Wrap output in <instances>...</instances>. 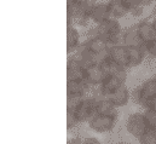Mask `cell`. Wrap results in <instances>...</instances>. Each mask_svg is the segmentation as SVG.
Instances as JSON below:
<instances>
[{
  "label": "cell",
  "mask_w": 156,
  "mask_h": 144,
  "mask_svg": "<svg viewBox=\"0 0 156 144\" xmlns=\"http://www.w3.org/2000/svg\"><path fill=\"white\" fill-rule=\"evenodd\" d=\"M80 121H79L78 116L75 115L74 110H67V128L68 131H73L75 128H78L80 126Z\"/></svg>",
  "instance_id": "19"
},
{
  "label": "cell",
  "mask_w": 156,
  "mask_h": 144,
  "mask_svg": "<svg viewBox=\"0 0 156 144\" xmlns=\"http://www.w3.org/2000/svg\"><path fill=\"white\" fill-rule=\"evenodd\" d=\"M109 101H112L117 108H125L131 102V88L128 87L127 82L123 84L120 88H117L115 92L107 96Z\"/></svg>",
  "instance_id": "6"
},
{
  "label": "cell",
  "mask_w": 156,
  "mask_h": 144,
  "mask_svg": "<svg viewBox=\"0 0 156 144\" xmlns=\"http://www.w3.org/2000/svg\"><path fill=\"white\" fill-rule=\"evenodd\" d=\"M107 77V73L103 69L102 64H92L86 68L85 80L91 87H98L102 85L104 79Z\"/></svg>",
  "instance_id": "5"
},
{
  "label": "cell",
  "mask_w": 156,
  "mask_h": 144,
  "mask_svg": "<svg viewBox=\"0 0 156 144\" xmlns=\"http://www.w3.org/2000/svg\"><path fill=\"white\" fill-rule=\"evenodd\" d=\"M139 85H140V88H142L143 98L145 101V106H144L143 109H145L148 108V102L156 97V79H154L151 76L149 79L143 80Z\"/></svg>",
  "instance_id": "16"
},
{
  "label": "cell",
  "mask_w": 156,
  "mask_h": 144,
  "mask_svg": "<svg viewBox=\"0 0 156 144\" xmlns=\"http://www.w3.org/2000/svg\"><path fill=\"white\" fill-rule=\"evenodd\" d=\"M122 4H123V5L126 6V9H127L128 11L140 5L139 0H122Z\"/></svg>",
  "instance_id": "25"
},
{
  "label": "cell",
  "mask_w": 156,
  "mask_h": 144,
  "mask_svg": "<svg viewBox=\"0 0 156 144\" xmlns=\"http://www.w3.org/2000/svg\"><path fill=\"white\" fill-rule=\"evenodd\" d=\"M128 51V66L129 69L140 67L147 59V53L142 46H127Z\"/></svg>",
  "instance_id": "9"
},
{
  "label": "cell",
  "mask_w": 156,
  "mask_h": 144,
  "mask_svg": "<svg viewBox=\"0 0 156 144\" xmlns=\"http://www.w3.org/2000/svg\"><path fill=\"white\" fill-rule=\"evenodd\" d=\"M85 97L80 95H67V110H75Z\"/></svg>",
  "instance_id": "20"
},
{
  "label": "cell",
  "mask_w": 156,
  "mask_h": 144,
  "mask_svg": "<svg viewBox=\"0 0 156 144\" xmlns=\"http://www.w3.org/2000/svg\"><path fill=\"white\" fill-rule=\"evenodd\" d=\"M82 143L83 144H98L101 143L98 138L96 137H83L82 138Z\"/></svg>",
  "instance_id": "26"
},
{
  "label": "cell",
  "mask_w": 156,
  "mask_h": 144,
  "mask_svg": "<svg viewBox=\"0 0 156 144\" xmlns=\"http://www.w3.org/2000/svg\"><path fill=\"white\" fill-rule=\"evenodd\" d=\"M147 124L149 128H156V110L153 108H145L143 109Z\"/></svg>",
  "instance_id": "21"
},
{
  "label": "cell",
  "mask_w": 156,
  "mask_h": 144,
  "mask_svg": "<svg viewBox=\"0 0 156 144\" xmlns=\"http://www.w3.org/2000/svg\"><path fill=\"white\" fill-rule=\"evenodd\" d=\"M139 2H140V5H143L145 7H150L155 4V0H139Z\"/></svg>",
  "instance_id": "27"
},
{
  "label": "cell",
  "mask_w": 156,
  "mask_h": 144,
  "mask_svg": "<svg viewBox=\"0 0 156 144\" xmlns=\"http://www.w3.org/2000/svg\"><path fill=\"white\" fill-rule=\"evenodd\" d=\"M83 42H85L86 47L91 52H93L96 55L97 53H101V52H103V51H105V50L109 49V44H108L107 39H104L103 36L101 35L93 36V38H86L83 40Z\"/></svg>",
  "instance_id": "14"
},
{
  "label": "cell",
  "mask_w": 156,
  "mask_h": 144,
  "mask_svg": "<svg viewBox=\"0 0 156 144\" xmlns=\"http://www.w3.org/2000/svg\"><path fill=\"white\" fill-rule=\"evenodd\" d=\"M136 26H137L138 34H139L140 39L143 40L144 44L156 39V29L151 20H148V18L140 20L136 23Z\"/></svg>",
  "instance_id": "7"
},
{
  "label": "cell",
  "mask_w": 156,
  "mask_h": 144,
  "mask_svg": "<svg viewBox=\"0 0 156 144\" xmlns=\"http://www.w3.org/2000/svg\"><path fill=\"white\" fill-rule=\"evenodd\" d=\"M151 21H153V24H154V27H155V29H156V16L151 20Z\"/></svg>",
  "instance_id": "28"
},
{
  "label": "cell",
  "mask_w": 156,
  "mask_h": 144,
  "mask_svg": "<svg viewBox=\"0 0 156 144\" xmlns=\"http://www.w3.org/2000/svg\"><path fill=\"white\" fill-rule=\"evenodd\" d=\"M96 104L97 103L93 101V98L91 96H86L82 99V102L76 107V109L74 110L75 115L78 116L79 121H80L81 125L82 124H87L93 117V115L97 113Z\"/></svg>",
  "instance_id": "3"
},
{
  "label": "cell",
  "mask_w": 156,
  "mask_h": 144,
  "mask_svg": "<svg viewBox=\"0 0 156 144\" xmlns=\"http://www.w3.org/2000/svg\"><path fill=\"white\" fill-rule=\"evenodd\" d=\"M86 68L75 58L69 56L67 63V80H85Z\"/></svg>",
  "instance_id": "10"
},
{
  "label": "cell",
  "mask_w": 156,
  "mask_h": 144,
  "mask_svg": "<svg viewBox=\"0 0 156 144\" xmlns=\"http://www.w3.org/2000/svg\"><path fill=\"white\" fill-rule=\"evenodd\" d=\"M122 44L126 46H142L144 44L138 34L136 23L125 27L122 33Z\"/></svg>",
  "instance_id": "12"
},
{
  "label": "cell",
  "mask_w": 156,
  "mask_h": 144,
  "mask_svg": "<svg viewBox=\"0 0 156 144\" xmlns=\"http://www.w3.org/2000/svg\"><path fill=\"white\" fill-rule=\"evenodd\" d=\"M108 5H109L112 17L117 18V20H123L125 17L128 16V10L122 4V0H109Z\"/></svg>",
  "instance_id": "18"
},
{
  "label": "cell",
  "mask_w": 156,
  "mask_h": 144,
  "mask_svg": "<svg viewBox=\"0 0 156 144\" xmlns=\"http://www.w3.org/2000/svg\"><path fill=\"white\" fill-rule=\"evenodd\" d=\"M143 49L147 53V58L156 61V39L147 42V44H143Z\"/></svg>",
  "instance_id": "22"
},
{
  "label": "cell",
  "mask_w": 156,
  "mask_h": 144,
  "mask_svg": "<svg viewBox=\"0 0 156 144\" xmlns=\"http://www.w3.org/2000/svg\"><path fill=\"white\" fill-rule=\"evenodd\" d=\"M125 128H126V132L132 138L139 141L149 128L147 120H145V116H144V113L143 111H134V113L129 114L126 117Z\"/></svg>",
  "instance_id": "1"
},
{
  "label": "cell",
  "mask_w": 156,
  "mask_h": 144,
  "mask_svg": "<svg viewBox=\"0 0 156 144\" xmlns=\"http://www.w3.org/2000/svg\"><path fill=\"white\" fill-rule=\"evenodd\" d=\"M117 119L109 116V115H103V114H98L96 113L93 115V117L87 122V126L91 131L96 132V133H110L114 131V128L116 127Z\"/></svg>",
  "instance_id": "2"
},
{
  "label": "cell",
  "mask_w": 156,
  "mask_h": 144,
  "mask_svg": "<svg viewBox=\"0 0 156 144\" xmlns=\"http://www.w3.org/2000/svg\"><path fill=\"white\" fill-rule=\"evenodd\" d=\"M123 84H126V81H123L122 79L117 77L115 75H107V77L104 79V81L102 82V85L99 86V88L102 90V92L107 97L108 95L115 92L117 88H120Z\"/></svg>",
  "instance_id": "15"
},
{
  "label": "cell",
  "mask_w": 156,
  "mask_h": 144,
  "mask_svg": "<svg viewBox=\"0 0 156 144\" xmlns=\"http://www.w3.org/2000/svg\"><path fill=\"white\" fill-rule=\"evenodd\" d=\"M97 1H109V0H97Z\"/></svg>",
  "instance_id": "29"
},
{
  "label": "cell",
  "mask_w": 156,
  "mask_h": 144,
  "mask_svg": "<svg viewBox=\"0 0 156 144\" xmlns=\"http://www.w3.org/2000/svg\"><path fill=\"white\" fill-rule=\"evenodd\" d=\"M90 20L93 24H101L105 20L110 18V10L108 1H96L90 9Z\"/></svg>",
  "instance_id": "4"
},
{
  "label": "cell",
  "mask_w": 156,
  "mask_h": 144,
  "mask_svg": "<svg viewBox=\"0 0 156 144\" xmlns=\"http://www.w3.org/2000/svg\"><path fill=\"white\" fill-rule=\"evenodd\" d=\"M92 87L86 80H67V95L88 96Z\"/></svg>",
  "instance_id": "13"
},
{
  "label": "cell",
  "mask_w": 156,
  "mask_h": 144,
  "mask_svg": "<svg viewBox=\"0 0 156 144\" xmlns=\"http://www.w3.org/2000/svg\"><path fill=\"white\" fill-rule=\"evenodd\" d=\"M109 56H110V59L116 62L117 64L129 69V66H128V51H127V46L126 45L116 44V45L110 46L109 47Z\"/></svg>",
  "instance_id": "8"
},
{
  "label": "cell",
  "mask_w": 156,
  "mask_h": 144,
  "mask_svg": "<svg viewBox=\"0 0 156 144\" xmlns=\"http://www.w3.org/2000/svg\"><path fill=\"white\" fill-rule=\"evenodd\" d=\"M83 40H81V33L75 24H68L67 27V53H73Z\"/></svg>",
  "instance_id": "11"
},
{
  "label": "cell",
  "mask_w": 156,
  "mask_h": 144,
  "mask_svg": "<svg viewBox=\"0 0 156 144\" xmlns=\"http://www.w3.org/2000/svg\"><path fill=\"white\" fill-rule=\"evenodd\" d=\"M120 108H117L116 106L109 101L108 98H104V99H101L99 102H97L96 104V110L98 114H103V115H109V116H113L119 120V116H120Z\"/></svg>",
  "instance_id": "17"
},
{
  "label": "cell",
  "mask_w": 156,
  "mask_h": 144,
  "mask_svg": "<svg viewBox=\"0 0 156 144\" xmlns=\"http://www.w3.org/2000/svg\"><path fill=\"white\" fill-rule=\"evenodd\" d=\"M145 6H143V5H139V6H137V7H134V9H132V10H129L128 11V16H131V18H133V20H139L140 17H143V15H144V12H145Z\"/></svg>",
  "instance_id": "24"
},
{
  "label": "cell",
  "mask_w": 156,
  "mask_h": 144,
  "mask_svg": "<svg viewBox=\"0 0 156 144\" xmlns=\"http://www.w3.org/2000/svg\"><path fill=\"white\" fill-rule=\"evenodd\" d=\"M138 142L142 144H156V128H148Z\"/></svg>",
  "instance_id": "23"
}]
</instances>
